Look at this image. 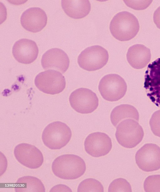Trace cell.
Masks as SVG:
<instances>
[{
	"label": "cell",
	"mask_w": 160,
	"mask_h": 192,
	"mask_svg": "<svg viewBox=\"0 0 160 192\" xmlns=\"http://www.w3.org/2000/svg\"><path fill=\"white\" fill-rule=\"evenodd\" d=\"M108 192H132L131 185L125 179L118 178L114 180L110 184Z\"/></svg>",
	"instance_id": "44dd1931"
},
{
	"label": "cell",
	"mask_w": 160,
	"mask_h": 192,
	"mask_svg": "<svg viewBox=\"0 0 160 192\" xmlns=\"http://www.w3.org/2000/svg\"><path fill=\"white\" fill-rule=\"evenodd\" d=\"M144 135L142 128L134 119H127L117 126L115 136L122 146L128 148L136 147L142 140Z\"/></svg>",
	"instance_id": "277c9868"
},
{
	"label": "cell",
	"mask_w": 160,
	"mask_h": 192,
	"mask_svg": "<svg viewBox=\"0 0 160 192\" xmlns=\"http://www.w3.org/2000/svg\"><path fill=\"white\" fill-rule=\"evenodd\" d=\"M145 192H160V175L149 176L145 180L143 184Z\"/></svg>",
	"instance_id": "7402d4cb"
},
{
	"label": "cell",
	"mask_w": 160,
	"mask_h": 192,
	"mask_svg": "<svg viewBox=\"0 0 160 192\" xmlns=\"http://www.w3.org/2000/svg\"><path fill=\"white\" fill-rule=\"evenodd\" d=\"M137 18L132 14L127 11L116 14L111 20L109 26L112 35L121 41L129 40L134 37L139 30Z\"/></svg>",
	"instance_id": "7a4b0ae2"
},
{
	"label": "cell",
	"mask_w": 160,
	"mask_h": 192,
	"mask_svg": "<svg viewBox=\"0 0 160 192\" xmlns=\"http://www.w3.org/2000/svg\"><path fill=\"white\" fill-rule=\"evenodd\" d=\"M71 107L76 112L82 114L91 113L99 105L96 94L88 88H80L74 91L69 97Z\"/></svg>",
	"instance_id": "52a82bcc"
},
{
	"label": "cell",
	"mask_w": 160,
	"mask_h": 192,
	"mask_svg": "<svg viewBox=\"0 0 160 192\" xmlns=\"http://www.w3.org/2000/svg\"><path fill=\"white\" fill-rule=\"evenodd\" d=\"M21 23L26 30L32 32L41 31L46 26L47 17L45 11L38 7L29 8L21 17Z\"/></svg>",
	"instance_id": "9a60e30c"
},
{
	"label": "cell",
	"mask_w": 160,
	"mask_h": 192,
	"mask_svg": "<svg viewBox=\"0 0 160 192\" xmlns=\"http://www.w3.org/2000/svg\"><path fill=\"white\" fill-rule=\"evenodd\" d=\"M123 1L128 7L134 9L139 10L145 9L152 2V0H124Z\"/></svg>",
	"instance_id": "cb8c5ba5"
},
{
	"label": "cell",
	"mask_w": 160,
	"mask_h": 192,
	"mask_svg": "<svg viewBox=\"0 0 160 192\" xmlns=\"http://www.w3.org/2000/svg\"><path fill=\"white\" fill-rule=\"evenodd\" d=\"M69 63L67 54L62 50L56 48L46 51L42 56L41 60L44 69H54L62 73H64L68 70Z\"/></svg>",
	"instance_id": "4fadbf2b"
},
{
	"label": "cell",
	"mask_w": 160,
	"mask_h": 192,
	"mask_svg": "<svg viewBox=\"0 0 160 192\" xmlns=\"http://www.w3.org/2000/svg\"><path fill=\"white\" fill-rule=\"evenodd\" d=\"M110 120L115 127L122 120L132 119L138 121L139 114L137 109L133 106L128 104H122L114 108L111 111Z\"/></svg>",
	"instance_id": "ac0fdd59"
},
{
	"label": "cell",
	"mask_w": 160,
	"mask_h": 192,
	"mask_svg": "<svg viewBox=\"0 0 160 192\" xmlns=\"http://www.w3.org/2000/svg\"><path fill=\"white\" fill-rule=\"evenodd\" d=\"M135 159L137 165L142 170H157L160 169V147L154 144H146L137 152Z\"/></svg>",
	"instance_id": "9c48e42d"
},
{
	"label": "cell",
	"mask_w": 160,
	"mask_h": 192,
	"mask_svg": "<svg viewBox=\"0 0 160 192\" xmlns=\"http://www.w3.org/2000/svg\"><path fill=\"white\" fill-rule=\"evenodd\" d=\"M14 154L17 160L24 166L32 169L40 167L43 162L41 152L35 146L22 143L16 146Z\"/></svg>",
	"instance_id": "8fae6325"
},
{
	"label": "cell",
	"mask_w": 160,
	"mask_h": 192,
	"mask_svg": "<svg viewBox=\"0 0 160 192\" xmlns=\"http://www.w3.org/2000/svg\"><path fill=\"white\" fill-rule=\"evenodd\" d=\"M12 53L18 62L29 64L34 62L37 57L38 49L34 41L26 38L19 40L14 44Z\"/></svg>",
	"instance_id": "5bb4252c"
},
{
	"label": "cell",
	"mask_w": 160,
	"mask_h": 192,
	"mask_svg": "<svg viewBox=\"0 0 160 192\" xmlns=\"http://www.w3.org/2000/svg\"><path fill=\"white\" fill-rule=\"evenodd\" d=\"M145 74L144 87L147 96L160 108V58L148 65Z\"/></svg>",
	"instance_id": "30bf717a"
},
{
	"label": "cell",
	"mask_w": 160,
	"mask_h": 192,
	"mask_svg": "<svg viewBox=\"0 0 160 192\" xmlns=\"http://www.w3.org/2000/svg\"><path fill=\"white\" fill-rule=\"evenodd\" d=\"M153 21L157 27L160 29V6L154 12Z\"/></svg>",
	"instance_id": "d4e9b609"
},
{
	"label": "cell",
	"mask_w": 160,
	"mask_h": 192,
	"mask_svg": "<svg viewBox=\"0 0 160 192\" xmlns=\"http://www.w3.org/2000/svg\"><path fill=\"white\" fill-rule=\"evenodd\" d=\"M78 192H103V187L98 180L88 178L82 181L78 188Z\"/></svg>",
	"instance_id": "ffe728a7"
},
{
	"label": "cell",
	"mask_w": 160,
	"mask_h": 192,
	"mask_svg": "<svg viewBox=\"0 0 160 192\" xmlns=\"http://www.w3.org/2000/svg\"><path fill=\"white\" fill-rule=\"evenodd\" d=\"M86 152L95 157L105 155L112 146L111 140L105 133L97 132L92 133L86 138L84 142Z\"/></svg>",
	"instance_id": "7c38bea8"
},
{
	"label": "cell",
	"mask_w": 160,
	"mask_h": 192,
	"mask_svg": "<svg viewBox=\"0 0 160 192\" xmlns=\"http://www.w3.org/2000/svg\"><path fill=\"white\" fill-rule=\"evenodd\" d=\"M109 58L108 51L99 45L88 47L82 51L78 58L80 67L88 71H93L102 68Z\"/></svg>",
	"instance_id": "8992f818"
},
{
	"label": "cell",
	"mask_w": 160,
	"mask_h": 192,
	"mask_svg": "<svg viewBox=\"0 0 160 192\" xmlns=\"http://www.w3.org/2000/svg\"><path fill=\"white\" fill-rule=\"evenodd\" d=\"M52 169L57 177L65 180L78 179L84 173L86 165L82 159L73 154H65L56 158Z\"/></svg>",
	"instance_id": "6da1fadb"
},
{
	"label": "cell",
	"mask_w": 160,
	"mask_h": 192,
	"mask_svg": "<svg viewBox=\"0 0 160 192\" xmlns=\"http://www.w3.org/2000/svg\"><path fill=\"white\" fill-rule=\"evenodd\" d=\"M99 91L102 97L109 101H116L122 99L127 89L124 79L117 74H110L103 76L99 81Z\"/></svg>",
	"instance_id": "5b68a950"
},
{
	"label": "cell",
	"mask_w": 160,
	"mask_h": 192,
	"mask_svg": "<svg viewBox=\"0 0 160 192\" xmlns=\"http://www.w3.org/2000/svg\"><path fill=\"white\" fill-rule=\"evenodd\" d=\"M151 55L149 49L143 45L136 44L128 49L127 54V60L133 68L141 69L150 62Z\"/></svg>",
	"instance_id": "2e32d148"
},
{
	"label": "cell",
	"mask_w": 160,
	"mask_h": 192,
	"mask_svg": "<svg viewBox=\"0 0 160 192\" xmlns=\"http://www.w3.org/2000/svg\"><path fill=\"white\" fill-rule=\"evenodd\" d=\"M61 5L65 13L74 19L84 17L91 10V4L88 0H62Z\"/></svg>",
	"instance_id": "e0dca14e"
},
{
	"label": "cell",
	"mask_w": 160,
	"mask_h": 192,
	"mask_svg": "<svg viewBox=\"0 0 160 192\" xmlns=\"http://www.w3.org/2000/svg\"><path fill=\"white\" fill-rule=\"evenodd\" d=\"M15 188L18 192H44L45 189L42 183L38 178L32 176H24L17 181Z\"/></svg>",
	"instance_id": "d6986e66"
},
{
	"label": "cell",
	"mask_w": 160,
	"mask_h": 192,
	"mask_svg": "<svg viewBox=\"0 0 160 192\" xmlns=\"http://www.w3.org/2000/svg\"><path fill=\"white\" fill-rule=\"evenodd\" d=\"M149 125L153 134L160 137V110L154 112L152 114Z\"/></svg>",
	"instance_id": "603a6c76"
},
{
	"label": "cell",
	"mask_w": 160,
	"mask_h": 192,
	"mask_svg": "<svg viewBox=\"0 0 160 192\" xmlns=\"http://www.w3.org/2000/svg\"><path fill=\"white\" fill-rule=\"evenodd\" d=\"M34 83L39 90L51 95L62 92L66 86L64 76L54 70H48L38 74L35 79Z\"/></svg>",
	"instance_id": "ba28073f"
},
{
	"label": "cell",
	"mask_w": 160,
	"mask_h": 192,
	"mask_svg": "<svg viewBox=\"0 0 160 192\" xmlns=\"http://www.w3.org/2000/svg\"><path fill=\"white\" fill-rule=\"evenodd\" d=\"M72 134L66 124L57 121L49 124L44 129L42 138L44 144L51 149H60L69 141Z\"/></svg>",
	"instance_id": "3957f363"
}]
</instances>
